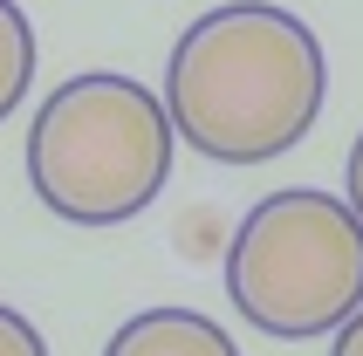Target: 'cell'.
<instances>
[{"label":"cell","instance_id":"5","mask_svg":"<svg viewBox=\"0 0 363 356\" xmlns=\"http://www.w3.org/2000/svg\"><path fill=\"white\" fill-rule=\"evenodd\" d=\"M35 21L21 14L14 0H0V123L21 110V96H28V82H35Z\"/></svg>","mask_w":363,"mask_h":356},{"label":"cell","instance_id":"3","mask_svg":"<svg viewBox=\"0 0 363 356\" xmlns=\"http://www.w3.org/2000/svg\"><path fill=\"white\" fill-rule=\"evenodd\" d=\"M226 295L261 336H336L363 308V219L350 199L288 185L240 219L226 247Z\"/></svg>","mask_w":363,"mask_h":356},{"label":"cell","instance_id":"7","mask_svg":"<svg viewBox=\"0 0 363 356\" xmlns=\"http://www.w3.org/2000/svg\"><path fill=\"white\" fill-rule=\"evenodd\" d=\"M329 356H363V308L336 329V350H329Z\"/></svg>","mask_w":363,"mask_h":356},{"label":"cell","instance_id":"1","mask_svg":"<svg viewBox=\"0 0 363 356\" xmlns=\"http://www.w3.org/2000/svg\"><path fill=\"white\" fill-rule=\"evenodd\" d=\"M329 96L323 41L274 0H226L172 41L164 110L199 158L267 165L315 130Z\"/></svg>","mask_w":363,"mask_h":356},{"label":"cell","instance_id":"4","mask_svg":"<svg viewBox=\"0 0 363 356\" xmlns=\"http://www.w3.org/2000/svg\"><path fill=\"white\" fill-rule=\"evenodd\" d=\"M103 356H240V350L199 308H144L103 343Z\"/></svg>","mask_w":363,"mask_h":356},{"label":"cell","instance_id":"8","mask_svg":"<svg viewBox=\"0 0 363 356\" xmlns=\"http://www.w3.org/2000/svg\"><path fill=\"white\" fill-rule=\"evenodd\" d=\"M343 185H350V206H357V219H363V138L350 144V178Z\"/></svg>","mask_w":363,"mask_h":356},{"label":"cell","instance_id":"2","mask_svg":"<svg viewBox=\"0 0 363 356\" xmlns=\"http://www.w3.org/2000/svg\"><path fill=\"white\" fill-rule=\"evenodd\" d=\"M172 110L138 76L89 69L48 89L28 130V185L69 226H123L172 178Z\"/></svg>","mask_w":363,"mask_h":356},{"label":"cell","instance_id":"6","mask_svg":"<svg viewBox=\"0 0 363 356\" xmlns=\"http://www.w3.org/2000/svg\"><path fill=\"white\" fill-rule=\"evenodd\" d=\"M0 356H48L41 329L21 316V308H7V301H0Z\"/></svg>","mask_w":363,"mask_h":356}]
</instances>
